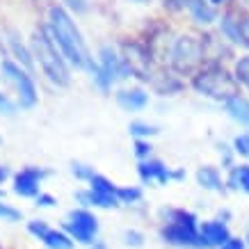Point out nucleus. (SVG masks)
Returning <instances> with one entry per match:
<instances>
[{
    "label": "nucleus",
    "instance_id": "36",
    "mask_svg": "<svg viewBox=\"0 0 249 249\" xmlns=\"http://www.w3.org/2000/svg\"><path fill=\"white\" fill-rule=\"evenodd\" d=\"M87 249H107V245H106V242H101V240H96L94 245H89Z\"/></svg>",
    "mask_w": 249,
    "mask_h": 249
},
{
    "label": "nucleus",
    "instance_id": "35",
    "mask_svg": "<svg viewBox=\"0 0 249 249\" xmlns=\"http://www.w3.org/2000/svg\"><path fill=\"white\" fill-rule=\"evenodd\" d=\"M7 178H9V169H7L5 165H0V185L7 181Z\"/></svg>",
    "mask_w": 249,
    "mask_h": 249
},
{
    "label": "nucleus",
    "instance_id": "30",
    "mask_svg": "<svg viewBox=\"0 0 249 249\" xmlns=\"http://www.w3.org/2000/svg\"><path fill=\"white\" fill-rule=\"evenodd\" d=\"M55 204H57V199H55L51 192H41V195L35 199V206H37V208H53Z\"/></svg>",
    "mask_w": 249,
    "mask_h": 249
},
{
    "label": "nucleus",
    "instance_id": "17",
    "mask_svg": "<svg viewBox=\"0 0 249 249\" xmlns=\"http://www.w3.org/2000/svg\"><path fill=\"white\" fill-rule=\"evenodd\" d=\"M142 188H137V185H119L117 188V199H119L121 206H135L142 201Z\"/></svg>",
    "mask_w": 249,
    "mask_h": 249
},
{
    "label": "nucleus",
    "instance_id": "29",
    "mask_svg": "<svg viewBox=\"0 0 249 249\" xmlns=\"http://www.w3.org/2000/svg\"><path fill=\"white\" fill-rule=\"evenodd\" d=\"M233 149H235V153H240V156L249 158V133L235 137V140H233Z\"/></svg>",
    "mask_w": 249,
    "mask_h": 249
},
{
    "label": "nucleus",
    "instance_id": "8",
    "mask_svg": "<svg viewBox=\"0 0 249 249\" xmlns=\"http://www.w3.org/2000/svg\"><path fill=\"white\" fill-rule=\"evenodd\" d=\"M48 172L41 167L28 165L23 167L21 172L14 174V181H12V192L21 199H37L41 195V181H44Z\"/></svg>",
    "mask_w": 249,
    "mask_h": 249
},
{
    "label": "nucleus",
    "instance_id": "14",
    "mask_svg": "<svg viewBox=\"0 0 249 249\" xmlns=\"http://www.w3.org/2000/svg\"><path fill=\"white\" fill-rule=\"evenodd\" d=\"M196 183L204 190H213V192H222V176L215 167H201L196 172Z\"/></svg>",
    "mask_w": 249,
    "mask_h": 249
},
{
    "label": "nucleus",
    "instance_id": "2",
    "mask_svg": "<svg viewBox=\"0 0 249 249\" xmlns=\"http://www.w3.org/2000/svg\"><path fill=\"white\" fill-rule=\"evenodd\" d=\"M162 227L158 229L160 240L172 247L181 249H204L201 245V235H199V219L195 213L185 211V208H162Z\"/></svg>",
    "mask_w": 249,
    "mask_h": 249
},
{
    "label": "nucleus",
    "instance_id": "11",
    "mask_svg": "<svg viewBox=\"0 0 249 249\" xmlns=\"http://www.w3.org/2000/svg\"><path fill=\"white\" fill-rule=\"evenodd\" d=\"M137 174H140V181L142 183H160V185H165V183L174 181V169L162 162V160H142L140 165H137Z\"/></svg>",
    "mask_w": 249,
    "mask_h": 249
},
{
    "label": "nucleus",
    "instance_id": "1",
    "mask_svg": "<svg viewBox=\"0 0 249 249\" xmlns=\"http://www.w3.org/2000/svg\"><path fill=\"white\" fill-rule=\"evenodd\" d=\"M48 32L69 64H73L78 69H87L89 73H94L98 69V64H94L89 51H87V44H85L80 30L76 28V23L71 21V16L67 14V9L62 5H53L48 9Z\"/></svg>",
    "mask_w": 249,
    "mask_h": 249
},
{
    "label": "nucleus",
    "instance_id": "7",
    "mask_svg": "<svg viewBox=\"0 0 249 249\" xmlns=\"http://www.w3.org/2000/svg\"><path fill=\"white\" fill-rule=\"evenodd\" d=\"M0 71H2V76L7 78L9 83L16 87L21 107H35L37 106V98H39L37 85H35L32 76H28V71H23V69L18 67L16 62H12V60H2Z\"/></svg>",
    "mask_w": 249,
    "mask_h": 249
},
{
    "label": "nucleus",
    "instance_id": "21",
    "mask_svg": "<svg viewBox=\"0 0 249 249\" xmlns=\"http://www.w3.org/2000/svg\"><path fill=\"white\" fill-rule=\"evenodd\" d=\"M25 229H28V233L32 235V238H35V240H44L46 238V233H48V231H51V224H48V222H46V219H39V217H35V219H30V222H28V224H25Z\"/></svg>",
    "mask_w": 249,
    "mask_h": 249
},
{
    "label": "nucleus",
    "instance_id": "40",
    "mask_svg": "<svg viewBox=\"0 0 249 249\" xmlns=\"http://www.w3.org/2000/svg\"><path fill=\"white\" fill-rule=\"evenodd\" d=\"M0 249H2V245H0Z\"/></svg>",
    "mask_w": 249,
    "mask_h": 249
},
{
    "label": "nucleus",
    "instance_id": "22",
    "mask_svg": "<svg viewBox=\"0 0 249 249\" xmlns=\"http://www.w3.org/2000/svg\"><path fill=\"white\" fill-rule=\"evenodd\" d=\"M130 135H135L137 140H144V137H151V135H158L160 130L158 126H153V124H146V121H133L128 126Z\"/></svg>",
    "mask_w": 249,
    "mask_h": 249
},
{
    "label": "nucleus",
    "instance_id": "34",
    "mask_svg": "<svg viewBox=\"0 0 249 249\" xmlns=\"http://www.w3.org/2000/svg\"><path fill=\"white\" fill-rule=\"evenodd\" d=\"M240 32H242V39H245V44L249 46V18L240 21Z\"/></svg>",
    "mask_w": 249,
    "mask_h": 249
},
{
    "label": "nucleus",
    "instance_id": "12",
    "mask_svg": "<svg viewBox=\"0 0 249 249\" xmlns=\"http://www.w3.org/2000/svg\"><path fill=\"white\" fill-rule=\"evenodd\" d=\"M117 103H119L124 110L128 112H137V110H144L149 106V94L140 87H133V89H121L117 91Z\"/></svg>",
    "mask_w": 249,
    "mask_h": 249
},
{
    "label": "nucleus",
    "instance_id": "31",
    "mask_svg": "<svg viewBox=\"0 0 249 249\" xmlns=\"http://www.w3.org/2000/svg\"><path fill=\"white\" fill-rule=\"evenodd\" d=\"M69 7L73 9V12H78V14H83V12H87V0H64Z\"/></svg>",
    "mask_w": 249,
    "mask_h": 249
},
{
    "label": "nucleus",
    "instance_id": "10",
    "mask_svg": "<svg viewBox=\"0 0 249 249\" xmlns=\"http://www.w3.org/2000/svg\"><path fill=\"white\" fill-rule=\"evenodd\" d=\"M199 235H201L204 249H222L233 238L227 227V222H222V219H206V222H201L199 224Z\"/></svg>",
    "mask_w": 249,
    "mask_h": 249
},
{
    "label": "nucleus",
    "instance_id": "13",
    "mask_svg": "<svg viewBox=\"0 0 249 249\" xmlns=\"http://www.w3.org/2000/svg\"><path fill=\"white\" fill-rule=\"evenodd\" d=\"M41 245H44L46 249H73L76 247L73 238H71L64 229H51V231L46 233V238L41 240Z\"/></svg>",
    "mask_w": 249,
    "mask_h": 249
},
{
    "label": "nucleus",
    "instance_id": "25",
    "mask_svg": "<svg viewBox=\"0 0 249 249\" xmlns=\"http://www.w3.org/2000/svg\"><path fill=\"white\" fill-rule=\"evenodd\" d=\"M71 174L76 176L78 181H85V183H89L91 181V176H94V167L89 165H83V162H71Z\"/></svg>",
    "mask_w": 249,
    "mask_h": 249
},
{
    "label": "nucleus",
    "instance_id": "23",
    "mask_svg": "<svg viewBox=\"0 0 249 249\" xmlns=\"http://www.w3.org/2000/svg\"><path fill=\"white\" fill-rule=\"evenodd\" d=\"M23 213L16 208V206L7 204L5 199H0V219L2 222H9V224H14V222H21Z\"/></svg>",
    "mask_w": 249,
    "mask_h": 249
},
{
    "label": "nucleus",
    "instance_id": "19",
    "mask_svg": "<svg viewBox=\"0 0 249 249\" xmlns=\"http://www.w3.org/2000/svg\"><path fill=\"white\" fill-rule=\"evenodd\" d=\"M227 110L233 119L242 121V124H249V103L240 96H233L227 101Z\"/></svg>",
    "mask_w": 249,
    "mask_h": 249
},
{
    "label": "nucleus",
    "instance_id": "16",
    "mask_svg": "<svg viewBox=\"0 0 249 249\" xmlns=\"http://www.w3.org/2000/svg\"><path fill=\"white\" fill-rule=\"evenodd\" d=\"M117 188L119 185H114L107 176H103V174H94L91 176V181H89V190L91 192H96V195L101 196H114L117 199Z\"/></svg>",
    "mask_w": 249,
    "mask_h": 249
},
{
    "label": "nucleus",
    "instance_id": "18",
    "mask_svg": "<svg viewBox=\"0 0 249 249\" xmlns=\"http://www.w3.org/2000/svg\"><path fill=\"white\" fill-rule=\"evenodd\" d=\"M190 12L195 16V21L199 23H213L215 21V9L211 7V2H204V0H192L190 2Z\"/></svg>",
    "mask_w": 249,
    "mask_h": 249
},
{
    "label": "nucleus",
    "instance_id": "28",
    "mask_svg": "<svg viewBox=\"0 0 249 249\" xmlns=\"http://www.w3.org/2000/svg\"><path fill=\"white\" fill-rule=\"evenodd\" d=\"M151 144L146 142V140H135V156L137 160L142 162V160H149V156H151Z\"/></svg>",
    "mask_w": 249,
    "mask_h": 249
},
{
    "label": "nucleus",
    "instance_id": "32",
    "mask_svg": "<svg viewBox=\"0 0 249 249\" xmlns=\"http://www.w3.org/2000/svg\"><path fill=\"white\" fill-rule=\"evenodd\" d=\"M222 249H247V242L240 240V238H231Z\"/></svg>",
    "mask_w": 249,
    "mask_h": 249
},
{
    "label": "nucleus",
    "instance_id": "20",
    "mask_svg": "<svg viewBox=\"0 0 249 249\" xmlns=\"http://www.w3.org/2000/svg\"><path fill=\"white\" fill-rule=\"evenodd\" d=\"M222 32H224L231 41H235V44L247 46L245 39H242V32H240V18L235 21L233 16H224V18H222Z\"/></svg>",
    "mask_w": 249,
    "mask_h": 249
},
{
    "label": "nucleus",
    "instance_id": "9",
    "mask_svg": "<svg viewBox=\"0 0 249 249\" xmlns=\"http://www.w3.org/2000/svg\"><path fill=\"white\" fill-rule=\"evenodd\" d=\"M201 51H204V48H201V41H196L195 37L185 35V37H178V41L174 44L172 60L181 71H185V69H190L195 62H199L204 57Z\"/></svg>",
    "mask_w": 249,
    "mask_h": 249
},
{
    "label": "nucleus",
    "instance_id": "33",
    "mask_svg": "<svg viewBox=\"0 0 249 249\" xmlns=\"http://www.w3.org/2000/svg\"><path fill=\"white\" fill-rule=\"evenodd\" d=\"M190 2H192V0H165V5H169L172 9H181V7H185V5L190 7Z\"/></svg>",
    "mask_w": 249,
    "mask_h": 249
},
{
    "label": "nucleus",
    "instance_id": "15",
    "mask_svg": "<svg viewBox=\"0 0 249 249\" xmlns=\"http://www.w3.org/2000/svg\"><path fill=\"white\" fill-rule=\"evenodd\" d=\"M227 183L233 190H240V192H247V195H249V165L231 167Z\"/></svg>",
    "mask_w": 249,
    "mask_h": 249
},
{
    "label": "nucleus",
    "instance_id": "24",
    "mask_svg": "<svg viewBox=\"0 0 249 249\" xmlns=\"http://www.w3.org/2000/svg\"><path fill=\"white\" fill-rule=\"evenodd\" d=\"M121 240L124 245L130 249H140L144 245V233L142 231H137V229H126L124 233H121Z\"/></svg>",
    "mask_w": 249,
    "mask_h": 249
},
{
    "label": "nucleus",
    "instance_id": "3",
    "mask_svg": "<svg viewBox=\"0 0 249 249\" xmlns=\"http://www.w3.org/2000/svg\"><path fill=\"white\" fill-rule=\"evenodd\" d=\"M30 46L41 71L48 76V80L53 85H57V87H67L69 80H71L67 62H64V55L57 51V44L53 41V37L48 35V28L35 30V35L30 39Z\"/></svg>",
    "mask_w": 249,
    "mask_h": 249
},
{
    "label": "nucleus",
    "instance_id": "26",
    "mask_svg": "<svg viewBox=\"0 0 249 249\" xmlns=\"http://www.w3.org/2000/svg\"><path fill=\"white\" fill-rule=\"evenodd\" d=\"M9 44H12V48H14V53L18 55V60H23V64L25 67H32V57H30V53L23 48L21 44H18V39L14 37V35H9Z\"/></svg>",
    "mask_w": 249,
    "mask_h": 249
},
{
    "label": "nucleus",
    "instance_id": "4",
    "mask_svg": "<svg viewBox=\"0 0 249 249\" xmlns=\"http://www.w3.org/2000/svg\"><path fill=\"white\" fill-rule=\"evenodd\" d=\"M62 229L67 231L73 242L78 245H85V247H89L94 242L98 240V231H101V222L98 217L94 215V211L89 208H73V211L67 213V217L62 222Z\"/></svg>",
    "mask_w": 249,
    "mask_h": 249
},
{
    "label": "nucleus",
    "instance_id": "38",
    "mask_svg": "<svg viewBox=\"0 0 249 249\" xmlns=\"http://www.w3.org/2000/svg\"><path fill=\"white\" fill-rule=\"evenodd\" d=\"M245 242H247V249H249V231H247V238H245Z\"/></svg>",
    "mask_w": 249,
    "mask_h": 249
},
{
    "label": "nucleus",
    "instance_id": "5",
    "mask_svg": "<svg viewBox=\"0 0 249 249\" xmlns=\"http://www.w3.org/2000/svg\"><path fill=\"white\" fill-rule=\"evenodd\" d=\"M192 85L204 96L217 98V101H229V98L238 96V85L224 69H206L195 78Z\"/></svg>",
    "mask_w": 249,
    "mask_h": 249
},
{
    "label": "nucleus",
    "instance_id": "6",
    "mask_svg": "<svg viewBox=\"0 0 249 249\" xmlns=\"http://www.w3.org/2000/svg\"><path fill=\"white\" fill-rule=\"evenodd\" d=\"M98 60H101L98 62V69L91 76H94V80H96V85L101 89H110L117 80H124V78H128L133 73V67L128 64V60L119 57L110 46L101 48Z\"/></svg>",
    "mask_w": 249,
    "mask_h": 249
},
{
    "label": "nucleus",
    "instance_id": "37",
    "mask_svg": "<svg viewBox=\"0 0 249 249\" xmlns=\"http://www.w3.org/2000/svg\"><path fill=\"white\" fill-rule=\"evenodd\" d=\"M208 2H211V5H222L224 0H208Z\"/></svg>",
    "mask_w": 249,
    "mask_h": 249
},
{
    "label": "nucleus",
    "instance_id": "27",
    "mask_svg": "<svg viewBox=\"0 0 249 249\" xmlns=\"http://www.w3.org/2000/svg\"><path fill=\"white\" fill-rule=\"evenodd\" d=\"M235 78H238L242 85L249 87V57H242V60L235 64Z\"/></svg>",
    "mask_w": 249,
    "mask_h": 249
},
{
    "label": "nucleus",
    "instance_id": "39",
    "mask_svg": "<svg viewBox=\"0 0 249 249\" xmlns=\"http://www.w3.org/2000/svg\"><path fill=\"white\" fill-rule=\"evenodd\" d=\"M130 2H149V0H130Z\"/></svg>",
    "mask_w": 249,
    "mask_h": 249
}]
</instances>
